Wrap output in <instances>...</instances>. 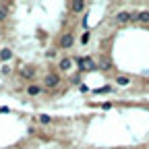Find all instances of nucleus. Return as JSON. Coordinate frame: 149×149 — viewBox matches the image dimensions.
I'll return each instance as SVG.
<instances>
[{"label": "nucleus", "mask_w": 149, "mask_h": 149, "mask_svg": "<svg viewBox=\"0 0 149 149\" xmlns=\"http://www.w3.org/2000/svg\"><path fill=\"white\" fill-rule=\"evenodd\" d=\"M77 64H79V68H81V70H93V68L97 66L91 58H79V60H77Z\"/></svg>", "instance_id": "nucleus-1"}, {"label": "nucleus", "mask_w": 149, "mask_h": 149, "mask_svg": "<svg viewBox=\"0 0 149 149\" xmlns=\"http://www.w3.org/2000/svg\"><path fill=\"white\" fill-rule=\"evenodd\" d=\"M85 8V2H81V0H77V2H70V10L72 13H81Z\"/></svg>", "instance_id": "nucleus-6"}, {"label": "nucleus", "mask_w": 149, "mask_h": 149, "mask_svg": "<svg viewBox=\"0 0 149 149\" xmlns=\"http://www.w3.org/2000/svg\"><path fill=\"white\" fill-rule=\"evenodd\" d=\"M60 46H62V48H70V46H72V35H70V33L62 35V40H60Z\"/></svg>", "instance_id": "nucleus-4"}, {"label": "nucleus", "mask_w": 149, "mask_h": 149, "mask_svg": "<svg viewBox=\"0 0 149 149\" xmlns=\"http://www.w3.org/2000/svg\"><path fill=\"white\" fill-rule=\"evenodd\" d=\"M100 68H104V70H110V68H112V62H110V58H108V56H104V58H102Z\"/></svg>", "instance_id": "nucleus-7"}, {"label": "nucleus", "mask_w": 149, "mask_h": 149, "mask_svg": "<svg viewBox=\"0 0 149 149\" xmlns=\"http://www.w3.org/2000/svg\"><path fill=\"white\" fill-rule=\"evenodd\" d=\"M21 72H23V77H27V79H31V77H33V72H35V70H33V68H23Z\"/></svg>", "instance_id": "nucleus-11"}, {"label": "nucleus", "mask_w": 149, "mask_h": 149, "mask_svg": "<svg viewBox=\"0 0 149 149\" xmlns=\"http://www.w3.org/2000/svg\"><path fill=\"white\" fill-rule=\"evenodd\" d=\"M4 17H6V6H2V8H0V21H2Z\"/></svg>", "instance_id": "nucleus-13"}, {"label": "nucleus", "mask_w": 149, "mask_h": 149, "mask_svg": "<svg viewBox=\"0 0 149 149\" xmlns=\"http://www.w3.org/2000/svg\"><path fill=\"white\" fill-rule=\"evenodd\" d=\"M58 66H60V68H62V70H68V68H70V66H72V62H70V58H62V60H60V64H58Z\"/></svg>", "instance_id": "nucleus-8"}, {"label": "nucleus", "mask_w": 149, "mask_h": 149, "mask_svg": "<svg viewBox=\"0 0 149 149\" xmlns=\"http://www.w3.org/2000/svg\"><path fill=\"white\" fill-rule=\"evenodd\" d=\"M44 83H46V87H50V89H52V87H56V85L60 83V77H58L56 72H50L48 77H46V81H44Z\"/></svg>", "instance_id": "nucleus-3"}, {"label": "nucleus", "mask_w": 149, "mask_h": 149, "mask_svg": "<svg viewBox=\"0 0 149 149\" xmlns=\"http://www.w3.org/2000/svg\"><path fill=\"white\" fill-rule=\"evenodd\" d=\"M27 93H29V95H37V93H40V87H35V85H31V87L27 89Z\"/></svg>", "instance_id": "nucleus-12"}, {"label": "nucleus", "mask_w": 149, "mask_h": 149, "mask_svg": "<svg viewBox=\"0 0 149 149\" xmlns=\"http://www.w3.org/2000/svg\"><path fill=\"white\" fill-rule=\"evenodd\" d=\"M116 83H118V85H122V87H124V85H128V83H130V79H128V77H124V74H120V77H118V79H116Z\"/></svg>", "instance_id": "nucleus-10"}, {"label": "nucleus", "mask_w": 149, "mask_h": 149, "mask_svg": "<svg viewBox=\"0 0 149 149\" xmlns=\"http://www.w3.org/2000/svg\"><path fill=\"white\" fill-rule=\"evenodd\" d=\"M40 120H42V122L46 124V122H50V116H46V114H42V116H40Z\"/></svg>", "instance_id": "nucleus-14"}, {"label": "nucleus", "mask_w": 149, "mask_h": 149, "mask_svg": "<svg viewBox=\"0 0 149 149\" xmlns=\"http://www.w3.org/2000/svg\"><path fill=\"white\" fill-rule=\"evenodd\" d=\"M137 19H139L141 23H149V10H143V13H139V15H137Z\"/></svg>", "instance_id": "nucleus-9"}, {"label": "nucleus", "mask_w": 149, "mask_h": 149, "mask_svg": "<svg viewBox=\"0 0 149 149\" xmlns=\"http://www.w3.org/2000/svg\"><path fill=\"white\" fill-rule=\"evenodd\" d=\"M133 19H137V15L135 13H128V10H122V13L116 15V21L118 23H128V21H133Z\"/></svg>", "instance_id": "nucleus-2"}, {"label": "nucleus", "mask_w": 149, "mask_h": 149, "mask_svg": "<svg viewBox=\"0 0 149 149\" xmlns=\"http://www.w3.org/2000/svg\"><path fill=\"white\" fill-rule=\"evenodd\" d=\"M10 58H13V50H10V48L0 50V60H4V62H6V60H10Z\"/></svg>", "instance_id": "nucleus-5"}]
</instances>
